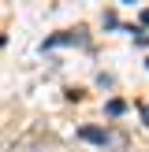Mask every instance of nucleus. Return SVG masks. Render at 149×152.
I'll list each match as a JSON object with an SVG mask.
<instances>
[{"instance_id":"nucleus-2","label":"nucleus","mask_w":149,"mask_h":152,"mask_svg":"<svg viewBox=\"0 0 149 152\" xmlns=\"http://www.w3.org/2000/svg\"><path fill=\"white\" fill-rule=\"evenodd\" d=\"M138 111H142V119H145V126H149V104H142Z\"/></svg>"},{"instance_id":"nucleus-1","label":"nucleus","mask_w":149,"mask_h":152,"mask_svg":"<svg viewBox=\"0 0 149 152\" xmlns=\"http://www.w3.org/2000/svg\"><path fill=\"white\" fill-rule=\"evenodd\" d=\"M82 137H86V141H97V145H108L112 134L108 130H82Z\"/></svg>"}]
</instances>
